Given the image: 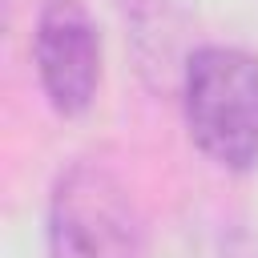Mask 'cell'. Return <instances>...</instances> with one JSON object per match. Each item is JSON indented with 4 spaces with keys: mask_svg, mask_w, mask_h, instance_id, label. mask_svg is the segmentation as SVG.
<instances>
[{
    "mask_svg": "<svg viewBox=\"0 0 258 258\" xmlns=\"http://www.w3.org/2000/svg\"><path fill=\"white\" fill-rule=\"evenodd\" d=\"M181 113L189 141L230 173H246L258 161V56L206 44L185 60Z\"/></svg>",
    "mask_w": 258,
    "mask_h": 258,
    "instance_id": "cell-1",
    "label": "cell"
},
{
    "mask_svg": "<svg viewBox=\"0 0 258 258\" xmlns=\"http://www.w3.org/2000/svg\"><path fill=\"white\" fill-rule=\"evenodd\" d=\"M48 258H145V218L101 161H73L48 194Z\"/></svg>",
    "mask_w": 258,
    "mask_h": 258,
    "instance_id": "cell-2",
    "label": "cell"
},
{
    "mask_svg": "<svg viewBox=\"0 0 258 258\" xmlns=\"http://www.w3.org/2000/svg\"><path fill=\"white\" fill-rule=\"evenodd\" d=\"M32 60L48 105L60 117H81L101 85V32L81 0H48L36 16Z\"/></svg>",
    "mask_w": 258,
    "mask_h": 258,
    "instance_id": "cell-3",
    "label": "cell"
}]
</instances>
